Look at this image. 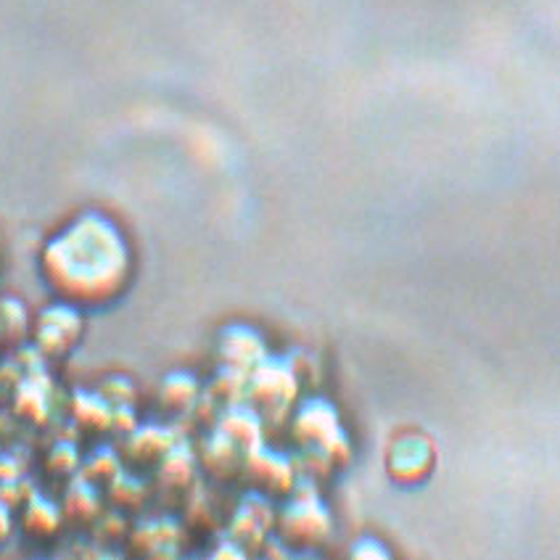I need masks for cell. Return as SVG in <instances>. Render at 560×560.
I'll use <instances>...</instances> for the list:
<instances>
[{
    "label": "cell",
    "mask_w": 560,
    "mask_h": 560,
    "mask_svg": "<svg viewBox=\"0 0 560 560\" xmlns=\"http://www.w3.org/2000/svg\"><path fill=\"white\" fill-rule=\"evenodd\" d=\"M40 276L56 299L80 310L117 302L132 278L122 228L104 212H82L40 249Z\"/></svg>",
    "instance_id": "cell-1"
},
{
    "label": "cell",
    "mask_w": 560,
    "mask_h": 560,
    "mask_svg": "<svg viewBox=\"0 0 560 560\" xmlns=\"http://www.w3.org/2000/svg\"><path fill=\"white\" fill-rule=\"evenodd\" d=\"M296 442L310 457L320 463V470L343 466L349 460V439L343 431L339 410L323 397H312L299 407L294 418Z\"/></svg>",
    "instance_id": "cell-2"
},
{
    "label": "cell",
    "mask_w": 560,
    "mask_h": 560,
    "mask_svg": "<svg viewBox=\"0 0 560 560\" xmlns=\"http://www.w3.org/2000/svg\"><path fill=\"white\" fill-rule=\"evenodd\" d=\"M85 330V317L82 310L74 304L56 299L54 304L43 307L32 320L30 334L37 352L48 360H61L69 352H74Z\"/></svg>",
    "instance_id": "cell-3"
},
{
    "label": "cell",
    "mask_w": 560,
    "mask_h": 560,
    "mask_svg": "<svg viewBox=\"0 0 560 560\" xmlns=\"http://www.w3.org/2000/svg\"><path fill=\"white\" fill-rule=\"evenodd\" d=\"M299 378L289 360L265 358L249 373L246 394L254 402V410L262 418H280L289 412L291 402L296 399Z\"/></svg>",
    "instance_id": "cell-4"
},
{
    "label": "cell",
    "mask_w": 560,
    "mask_h": 560,
    "mask_svg": "<svg viewBox=\"0 0 560 560\" xmlns=\"http://www.w3.org/2000/svg\"><path fill=\"white\" fill-rule=\"evenodd\" d=\"M280 537L291 545H323L330 537V513L317 500L312 483H299L296 494L280 511Z\"/></svg>",
    "instance_id": "cell-5"
},
{
    "label": "cell",
    "mask_w": 560,
    "mask_h": 560,
    "mask_svg": "<svg viewBox=\"0 0 560 560\" xmlns=\"http://www.w3.org/2000/svg\"><path fill=\"white\" fill-rule=\"evenodd\" d=\"M241 470L254 481V487L262 494H289L294 489L296 481V468L294 460L280 452H272L257 444V447L249 450L244 455V463H241Z\"/></svg>",
    "instance_id": "cell-6"
},
{
    "label": "cell",
    "mask_w": 560,
    "mask_h": 560,
    "mask_svg": "<svg viewBox=\"0 0 560 560\" xmlns=\"http://www.w3.org/2000/svg\"><path fill=\"white\" fill-rule=\"evenodd\" d=\"M267 358V343L252 326H228L218 336V360L222 368L252 373Z\"/></svg>",
    "instance_id": "cell-7"
},
{
    "label": "cell",
    "mask_w": 560,
    "mask_h": 560,
    "mask_svg": "<svg viewBox=\"0 0 560 560\" xmlns=\"http://www.w3.org/2000/svg\"><path fill=\"white\" fill-rule=\"evenodd\" d=\"M386 466H389L394 481L418 483L434 466V447L423 436H405L392 447Z\"/></svg>",
    "instance_id": "cell-8"
},
{
    "label": "cell",
    "mask_w": 560,
    "mask_h": 560,
    "mask_svg": "<svg viewBox=\"0 0 560 560\" xmlns=\"http://www.w3.org/2000/svg\"><path fill=\"white\" fill-rule=\"evenodd\" d=\"M132 550L143 552V556H170L180 547L183 529L172 515H159V518L138 521L130 532H127Z\"/></svg>",
    "instance_id": "cell-9"
},
{
    "label": "cell",
    "mask_w": 560,
    "mask_h": 560,
    "mask_svg": "<svg viewBox=\"0 0 560 560\" xmlns=\"http://www.w3.org/2000/svg\"><path fill=\"white\" fill-rule=\"evenodd\" d=\"M272 518H276V511H272L270 500L267 494L257 492L244 498V502L238 505V511L233 515L231 524V534L235 542L244 545H259L267 539V532H270Z\"/></svg>",
    "instance_id": "cell-10"
},
{
    "label": "cell",
    "mask_w": 560,
    "mask_h": 560,
    "mask_svg": "<svg viewBox=\"0 0 560 560\" xmlns=\"http://www.w3.org/2000/svg\"><path fill=\"white\" fill-rule=\"evenodd\" d=\"M218 429L225 436H231L244 452L262 444V416L249 405H225V410L218 418Z\"/></svg>",
    "instance_id": "cell-11"
},
{
    "label": "cell",
    "mask_w": 560,
    "mask_h": 560,
    "mask_svg": "<svg viewBox=\"0 0 560 560\" xmlns=\"http://www.w3.org/2000/svg\"><path fill=\"white\" fill-rule=\"evenodd\" d=\"M177 442H180V436H175V431L167 425L145 423L125 434V452L136 463H156Z\"/></svg>",
    "instance_id": "cell-12"
},
{
    "label": "cell",
    "mask_w": 560,
    "mask_h": 560,
    "mask_svg": "<svg viewBox=\"0 0 560 560\" xmlns=\"http://www.w3.org/2000/svg\"><path fill=\"white\" fill-rule=\"evenodd\" d=\"M246 452L233 442L231 436H225L218 429L212 436L203 439L201 452L196 457L201 460L203 470L214 476V479H231L233 474H238L241 463H244Z\"/></svg>",
    "instance_id": "cell-13"
},
{
    "label": "cell",
    "mask_w": 560,
    "mask_h": 560,
    "mask_svg": "<svg viewBox=\"0 0 560 560\" xmlns=\"http://www.w3.org/2000/svg\"><path fill=\"white\" fill-rule=\"evenodd\" d=\"M101 511H104V505H101L98 487H95L91 479H85L82 474H74L61 502L63 518L74 521V524H93L101 515Z\"/></svg>",
    "instance_id": "cell-14"
},
{
    "label": "cell",
    "mask_w": 560,
    "mask_h": 560,
    "mask_svg": "<svg viewBox=\"0 0 560 560\" xmlns=\"http://www.w3.org/2000/svg\"><path fill=\"white\" fill-rule=\"evenodd\" d=\"M63 524V513L59 502H54L46 494H30L24 500L22 511V529L24 534L35 539H50L56 537Z\"/></svg>",
    "instance_id": "cell-15"
},
{
    "label": "cell",
    "mask_w": 560,
    "mask_h": 560,
    "mask_svg": "<svg viewBox=\"0 0 560 560\" xmlns=\"http://www.w3.org/2000/svg\"><path fill=\"white\" fill-rule=\"evenodd\" d=\"M156 399H159V407H162V410L172 412V416H183V412H188L190 407L199 405L201 386L190 373L175 371L162 378V384H159V392H156Z\"/></svg>",
    "instance_id": "cell-16"
},
{
    "label": "cell",
    "mask_w": 560,
    "mask_h": 560,
    "mask_svg": "<svg viewBox=\"0 0 560 560\" xmlns=\"http://www.w3.org/2000/svg\"><path fill=\"white\" fill-rule=\"evenodd\" d=\"M14 410L19 418L30 423H46L50 416V386L46 375L32 373L27 378L19 381L14 394Z\"/></svg>",
    "instance_id": "cell-17"
},
{
    "label": "cell",
    "mask_w": 560,
    "mask_h": 560,
    "mask_svg": "<svg viewBox=\"0 0 560 560\" xmlns=\"http://www.w3.org/2000/svg\"><path fill=\"white\" fill-rule=\"evenodd\" d=\"M159 474L156 479L164 489H186L190 481H194L196 468H199V457L194 455V450L188 447L186 442H177L164 452L156 460Z\"/></svg>",
    "instance_id": "cell-18"
},
{
    "label": "cell",
    "mask_w": 560,
    "mask_h": 560,
    "mask_svg": "<svg viewBox=\"0 0 560 560\" xmlns=\"http://www.w3.org/2000/svg\"><path fill=\"white\" fill-rule=\"evenodd\" d=\"M74 423L85 431H109L112 429V405L98 392H78L69 405Z\"/></svg>",
    "instance_id": "cell-19"
},
{
    "label": "cell",
    "mask_w": 560,
    "mask_h": 560,
    "mask_svg": "<svg viewBox=\"0 0 560 560\" xmlns=\"http://www.w3.org/2000/svg\"><path fill=\"white\" fill-rule=\"evenodd\" d=\"M30 312L22 299H0V343H19L30 336Z\"/></svg>",
    "instance_id": "cell-20"
},
{
    "label": "cell",
    "mask_w": 560,
    "mask_h": 560,
    "mask_svg": "<svg viewBox=\"0 0 560 560\" xmlns=\"http://www.w3.org/2000/svg\"><path fill=\"white\" fill-rule=\"evenodd\" d=\"M106 489H109V498L119 511H125V508H138L149 500V483L136 474H127V470H119L114 479L106 481Z\"/></svg>",
    "instance_id": "cell-21"
},
{
    "label": "cell",
    "mask_w": 560,
    "mask_h": 560,
    "mask_svg": "<svg viewBox=\"0 0 560 560\" xmlns=\"http://www.w3.org/2000/svg\"><path fill=\"white\" fill-rule=\"evenodd\" d=\"M246 384H249V373L233 371V368H220L212 386H209L207 399H222V405L241 402L246 397Z\"/></svg>",
    "instance_id": "cell-22"
},
{
    "label": "cell",
    "mask_w": 560,
    "mask_h": 560,
    "mask_svg": "<svg viewBox=\"0 0 560 560\" xmlns=\"http://www.w3.org/2000/svg\"><path fill=\"white\" fill-rule=\"evenodd\" d=\"M82 476L91 479L93 483L98 481H109L114 476L122 470V460H119V452L114 447H98L95 452H91L88 460H82Z\"/></svg>",
    "instance_id": "cell-23"
},
{
    "label": "cell",
    "mask_w": 560,
    "mask_h": 560,
    "mask_svg": "<svg viewBox=\"0 0 560 560\" xmlns=\"http://www.w3.org/2000/svg\"><path fill=\"white\" fill-rule=\"evenodd\" d=\"M46 466H48L50 474L61 476V479H72V476L78 474L80 466H82V457H80V452H78V447H74V444L59 442L54 450L48 452Z\"/></svg>",
    "instance_id": "cell-24"
},
{
    "label": "cell",
    "mask_w": 560,
    "mask_h": 560,
    "mask_svg": "<svg viewBox=\"0 0 560 560\" xmlns=\"http://www.w3.org/2000/svg\"><path fill=\"white\" fill-rule=\"evenodd\" d=\"M98 394L112 407L114 405H132V399H136V386H132V381L125 378V375H112V378H106L104 384L98 386Z\"/></svg>",
    "instance_id": "cell-25"
},
{
    "label": "cell",
    "mask_w": 560,
    "mask_h": 560,
    "mask_svg": "<svg viewBox=\"0 0 560 560\" xmlns=\"http://www.w3.org/2000/svg\"><path fill=\"white\" fill-rule=\"evenodd\" d=\"M352 556L354 558H362V556L386 558V556H389V550H386V547H381V545H375V539H371V542H368V539H362L360 545L352 547Z\"/></svg>",
    "instance_id": "cell-26"
},
{
    "label": "cell",
    "mask_w": 560,
    "mask_h": 560,
    "mask_svg": "<svg viewBox=\"0 0 560 560\" xmlns=\"http://www.w3.org/2000/svg\"><path fill=\"white\" fill-rule=\"evenodd\" d=\"M11 532V511L3 500H0V539Z\"/></svg>",
    "instance_id": "cell-27"
}]
</instances>
